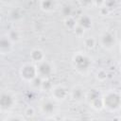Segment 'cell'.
I'll return each mask as SVG.
<instances>
[{"instance_id":"1","label":"cell","mask_w":121,"mask_h":121,"mask_svg":"<svg viewBox=\"0 0 121 121\" xmlns=\"http://www.w3.org/2000/svg\"><path fill=\"white\" fill-rule=\"evenodd\" d=\"M73 65L75 69H77L79 72H84L88 70V68L91 65V60L88 56L82 54V53H78L74 56L73 58Z\"/></svg>"},{"instance_id":"2","label":"cell","mask_w":121,"mask_h":121,"mask_svg":"<svg viewBox=\"0 0 121 121\" xmlns=\"http://www.w3.org/2000/svg\"><path fill=\"white\" fill-rule=\"evenodd\" d=\"M103 106L110 110H115L117 109L121 104V96L113 92L108 93L103 98Z\"/></svg>"},{"instance_id":"3","label":"cell","mask_w":121,"mask_h":121,"mask_svg":"<svg viewBox=\"0 0 121 121\" xmlns=\"http://www.w3.org/2000/svg\"><path fill=\"white\" fill-rule=\"evenodd\" d=\"M36 68H37V75L42 78H48L53 73V68L51 64L45 60L38 62Z\"/></svg>"},{"instance_id":"4","label":"cell","mask_w":121,"mask_h":121,"mask_svg":"<svg viewBox=\"0 0 121 121\" xmlns=\"http://www.w3.org/2000/svg\"><path fill=\"white\" fill-rule=\"evenodd\" d=\"M20 74L23 79L26 80V81H31L37 75V68L36 66L32 65V64H26L24 66H22L21 70H20Z\"/></svg>"},{"instance_id":"5","label":"cell","mask_w":121,"mask_h":121,"mask_svg":"<svg viewBox=\"0 0 121 121\" xmlns=\"http://www.w3.org/2000/svg\"><path fill=\"white\" fill-rule=\"evenodd\" d=\"M100 43H101V44L104 47H106V48H112L114 45V43H115V37L110 31L104 32L102 34V36L100 37Z\"/></svg>"},{"instance_id":"6","label":"cell","mask_w":121,"mask_h":121,"mask_svg":"<svg viewBox=\"0 0 121 121\" xmlns=\"http://www.w3.org/2000/svg\"><path fill=\"white\" fill-rule=\"evenodd\" d=\"M14 103V99L11 95L7 93H2L0 96V105L2 109H9L12 107Z\"/></svg>"},{"instance_id":"7","label":"cell","mask_w":121,"mask_h":121,"mask_svg":"<svg viewBox=\"0 0 121 121\" xmlns=\"http://www.w3.org/2000/svg\"><path fill=\"white\" fill-rule=\"evenodd\" d=\"M52 95L55 99L57 100H63L65 99V97L67 96L68 95V92L67 90L63 87V86H57V87H54L52 88Z\"/></svg>"},{"instance_id":"8","label":"cell","mask_w":121,"mask_h":121,"mask_svg":"<svg viewBox=\"0 0 121 121\" xmlns=\"http://www.w3.org/2000/svg\"><path fill=\"white\" fill-rule=\"evenodd\" d=\"M78 25H79L84 29H88L92 26V19L88 15H81L78 20Z\"/></svg>"},{"instance_id":"9","label":"cell","mask_w":121,"mask_h":121,"mask_svg":"<svg viewBox=\"0 0 121 121\" xmlns=\"http://www.w3.org/2000/svg\"><path fill=\"white\" fill-rule=\"evenodd\" d=\"M71 96L73 97L74 100L76 101H80L84 98V92L83 89L79 88V87H75L72 92H71Z\"/></svg>"},{"instance_id":"10","label":"cell","mask_w":121,"mask_h":121,"mask_svg":"<svg viewBox=\"0 0 121 121\" xmlns=\"http://www.w3.org/2000/svg\"><path fill=\"white\" fill-rule=\"evenodd\" d=\"M30 58H31V60H32L33 61H35V62L38 63V62L43 60L44 55H43V53L42 50H40V49H34V50H32V52L30 53Z\"/></svg>"},{"instance_id":"11","label":"cell","mask_w":121,"mask_h":121,"mask_svg":"<svg viewBox=\"0 0 121 121\" xmlns=\"http://www.w3.org/2000/svg\"><path fill=\"white\" fill-rule=\"evenodd\" d=\"M42 111L44 113H52L55 111V104L51 100H46L42 104Z\"/></svg>"},{"instance_id":"12","label":"cell","mask_w":121,"mask_h":121,"mask_svg":"<svg viewBox=\"0 0 121 121\" xmlns=\"http://www.w3.org/2000/svg\"><path fill=\"white\" fill-rule=\"evenodd\" d=\"M11 47V41L9 39V37H3L0 41V49L2 53H5L6 51H9Z\"/></svg>"},{"instance_id":"13","label":"cell","mask_w":121,"mask_h":121,"mask_svg":"<svg viewBox=\"0 0 121 121\" xmlns=\"http://www.w3.org/2000/svg\"><path fill=\"white\" fill-rule=\"evenodd\" d=\"M55 3L54 0H42L41 1V8L44 11H51L54 9Z\"/></svg>"},{"instance_id":"14","label":"cell","mask_w":121,"mask_h":121,"mask_svg":"<svg viewBox=\"0 0 121 121\" xmlns=\"http://www.w3.org/2000/svg\"><path fill=\"white\" fill-rule=\"evenodd\" d=\"M60 13L61 15L66 19V18H69V17H72V13H73V9L70 5L68 4H65L61 7L60 9Z\"/></svg>"},{"instance_id":"15","label":"cell","mask_w":121,"mask_h":121,"mask_svg":"<svg viewBox=\"0 0 121 121\" xmlns=\"http://www.w3.org/2000/svg\"><path fill=\"white\" fill-rule=\"evenodd\" d=\"M77 25H78V22L73 17H69V18L65 19V26H66V27L74 30V28L77 26Z\"/></svg>"},{"instance_id":"16","label":"cell","mask_w":121,"mask_h":121,"mask_svg":"<svg viewBox=\"0 0 121 121\" xmlns=\"http://www.w3.org/2000/svg\"><path fill=\"white\" fill-rule=\"evenodd\" d=\"M43 78H42L39 77V76H36V77L30 81V83H31V85H32L33 87H35V88H41L42 83H43Z\"/></svg>"},{"instance_id":"17","label":"cell","mask_w":121,"mask_h":121,"mask_svg":"<svg viewBox=\"0 0 121 121\" xmlns=\"http://www.w3.org/2000/svg\"><path fill=\"white\" fill-rule=\"evenodd\" d=\"M8 37L11 42H17L20 38V35L17 30H10L8 34Z\"/></svg>"},{"instance_id":"18","label":"cell","mask_w":121,"mask_h":121,"mask_svg":"<svg viewBox=\"0 0 121 121\" xmlns=\"http://www.w3.org/2000/svg\"><path fill=\"white\" fill-rule=\"evenodd\" d=\"M52 88H53V87H52L51 81H50L48 78H43V83H42V86H41V89L49 91V90H52Z\"/></svg>"},{"instance_id":"19","label":"cell","mask_w":121,"mask_h":121,"mask_svg":"<svg viewBox=\"0 0 121 121\" xmlns=\"http://www.w3.org/2000/svg\"><path fill=\"white\" fill-rule=\"evenodd\" d=\"M88 98L91 101H94V100L99 98V93L96 90H91L89 92V94H88Z\"/></svg>"},{"instance_id":"20","label":"cell","mask_w":121,"mask_h":121,"mask_svg":"<svg viewBox=\"0 0 121 121\" xmlns=\"http://www.w3.org/2000/svg\"><path fill=\"white\" fill-rule=\"evenodd\" d=\"M84 43H85V45H86L87 47L92 48V47H94V45L95 44V40L94 38H92V37H89V38H87V39L84 41Z\"/></svg>"},{"instance_id":"21","label":"cell","mask_w":121,"mask_h":121,"mask_svg":"<svg viewBox=\"0 0 121 121\" xmlns=\"http://www.w3.org/2000/svg\"><path fill=\"white\" fill-rule=\"evenodd\" d=\"M10 17H11L13 20H19V19H21L22 14L20 13V11H19L18 9H14V10H12V12L10 13Z\"/></svg>"},{"instance_id":"22","label":"cell","mask_w":121,"mask_h":121,"mask_svg":"<svg viewBox=\"0 0 121 121\" xmlns=\"http://www.w3.org/2000/svg\"><path fill=\"white\" fill-rule=\"evenodd\" d=\"M84 28L83 27H81L79 25H77V26L74 28V32H75V34L77 35V36H81V35H83V33H84Z\"/></svg>"},{"instance_id":"23","label":"cell","mask_w":121,"mask_h":121,"mask_svg":"<svg viewBox=\"0 0 121 121\" xmlns=\"http://www.w3.org/2000/svg\"><path fill=\"white\" fill-rule=\"evenodd\" d=\"M104 6L107 7L109 9H112L115 6V0H105L104 1Z\"/></svg>"},{"instance_id":"24","label":"cell","mask_w":121,"mask_h":121,"mask_svg":"<svg viewBox=\"0 0 121 121\" xmlns=\"http://www.w3.org/2000/svg\"><path fill=\"white\" fill-rule=\"evenodd\" d=\"M94 1H95V0H79L80 4H81L82 6H84V7H88V6L92 5V4L94 3Z\"/></svg>"},{"instance_id":"25","label":"cell","mask_w":121,"mask_h":121,"mask_svg":"<svg viewBox=\"0 0 121 121\" xmlns=\"http://www.w3.org/2000/svg\"><path fill=\"white\" fill-rule=\"evenodd\" d=\"M97 78H98L99 79H105V78H107V74H106L103 70H101V71L97 72Z\"/></svg>"},{"instance_id":"26","label":"cell","mask_w":121,"mask_h":121,"mask_svg":"<svg viewBox=\"0 0 121 121\" xmlns=\"http://www.w3.org/2000/svg\"><path fill=\"white\" fill-rule=\"evenodd\" d=\"M25 113H26V116H32L33 114H34V110H33V108H31V107H28L26 110V112H25Z\"/></svg>"},{"instance_id":"27","label":"cell","mask_w":121,"mask_h":121,"mask_svg":"<svg viewBox=\"0 0 121 121\" xmlns=\"http://www.w3.org/2000/svg\"><path fill=\"white\" fill-rule=\"evenodd\" d=\"M108 12H109V9H108L107 7L103 6V7L100 8V13H101L102 15H106Z\"/></svg>"},{"instance_id":"28","label":"cell","mask_w":121,"mask_h":121,"mask_svg":"<svg viewBox=\"0 0 121 121\" xmlns=\"http://www.w3.org/2000/svg\"><path fill=\"white\" fill-rule=\"evenodd\" d=\"M4 1H8V2H9V1H12V0H4Z\"/></svg>"},{"instance_id":"29","label":"cell","mask_w":121,"mask_h":121,"mask_svg":"<svg viewBox=\"0 0 121 121\" xmlns=\"http://www.w3.org/2000/svg\"><path fill=\"white\" fill-rule=\"evenodd\" d=\"M120 52H121V44H120Z\"/></svg>"},{"instance_id":"30","label":"cell","mask_w":121,"mask_h":121,"mask_svg":"<svg viewBox=\"0 0 121 121\" xmlns=\"http://www.w3.org/2000/svg\"><path fill=\"white\" fill-rule=\"evenodd\" d=\"M40 1H42V0H40Z\"/></svg>"}]
</instances>
